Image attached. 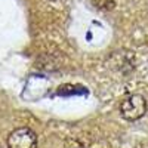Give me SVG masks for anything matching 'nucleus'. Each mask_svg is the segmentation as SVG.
I'll use <instances>...</instances> for the list:
<instances>
[{"mask_svg": "<svg viewBox=\"0 0 148 148\" xmlns=\"http://www.w3.org/2000/svg\"><path fill=\"white\" fill-rule=\"evenodd\" d=\"M145 113H147V101L141 95H130L125 98L120 104L121 117L129 121H135L141 119Z\"/></svg>", "mask_w": 148, "mask_h": 148, "instance_id": "obj_1", "label": "nucleus"}, {"mask_svg": "<svg viewBox=\"0 0 148 148\" xmlns=\"http://www.w3.org/2000/svg\"><path fill=\"white\" fill-rule=\"evenodd\" d=\"M9 148H36L37 136L30 127H18L10 132L8 138Z\"/></svg>", "mask_w": 148, "mask_h": 148, "instance_id": "obj_2", "label": "nucleus"}, {"mask_svg": "<svg viewBox=\"0 0 148 148\" xmlns=\"http://www.w3.org/2000/svg\"><path fill=\"white\" fill-rule=\"evenodd\" d=\"M116 2H117V0H95V5L99 9L110 10V9H113L116 6Z\"/></svg>", "mask_w": 148, "mask_h": 148, "instance_id": "obj_3", "label": "nucleus"}]
</instances>
